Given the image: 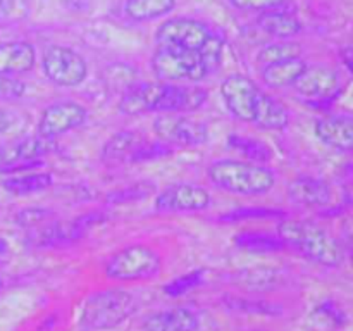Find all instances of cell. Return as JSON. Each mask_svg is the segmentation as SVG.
<instances>
[{
	"mask_svg": "<svg viewBox=\"0 0 353 331\" xmlns=\"http://www.w3.org/2000/svg\"><path fill=\"white\" fill-rule=\"evenodd\" d=\"M278 234L286 247L293 248L309 261L326 268H336L343 259L340 245L314 221L283 219L278 226Z\"/></svg>",
	"mask_w": 353,
	"mask_h": 331,
	"instance_id": "1",
	"label": "cell"
},
{
	"mask_svg": "<svg viewBox=\"0 0 353 331\" xmlns=\"http://www.w3.org/2000/svg\"><path fill=\"white\" fill-rule=\"evenodd\" d=\"M209 179L219 190L241 197H261L276 185V174L264 164L221 159L209 166Z\"/></svg>",
	"mask_w": 353,
	"mask_h": 331,
	"instance_id": "2",
	"label": "cell"
},
{
	"mask_svg": "<svg viewBox=\"0 0 353 331\" xmlns=\"http://www.w3.org/2000/svg\"><path fill=\"white\" fill-rule=\"evenodd\" d=\"M137 310V300L123 288H103L90 293L81 303L78 326L83 331H107L126 323Z\"/></svg>",
	"mask_w": 353,
	"mask_h": 331,
	"instance_id": "3",
	"label": "cell"
},
{
	"mask_svg": "<svg viewBox=\"0 0 353 331\" xmlns=\"http://www.w3.org/2000/svg\"><path fill=\"white\" fill-rule=\"evenodd\" d=\"M162 255L154 247L145 243H133L114 252L103 265L107 279L119 283L147 281L157 278L162 271Z\"/></svg>",
	"mask_w": 353,
	"mask_h": 331,
	"instance_id": "4",
	"label": "cell"
},
{
	"mask_svg": "<svg viewBox=\"0 0 353 331\" xmlns=\"http://www.w3.org/2000/svg\"><path fill=\"white\" fill-rule=\"evenodd\" d=\"M150 64L159 81H202L207 78L199 50L172 47V45H159V48L152 55Z\"/></svg>",
	"mask_w": 353,
	"mask_h": 331,
	"instance_id": "5",
	"label": "cell"
},
{
	"mask_svg": "<svg viewBox=\"0 0 353 331\" xmlns=\"http://www.w3.org/2000/svg\"><path fill=\"white\" fill-rule=\"evenodd\" d=\"M41 68L45 76L54 85L72 88L81 85L88 76L86 61L76 50L62 45H48L41 55Z\"/></svg>",
	"mask_w": 353,
	"mask_h": 331,
	"instance_id": "6",
	"label": "cell"
},
{
	"mask_svg": "<svg viewBox=\"0 0 353 331\" xmlns=\"http://www.w3.org/2000/svg\"><path fill=\"white\" fill-rule=\"evenodd\" d=\"M154 131L159 140L171 147H199L209 140V128L203 121L176 112L155 117Z\"/></svg>",
	"mask_w": 353,
	"mask_h": 331,
	"instance_id": "7",
	"label": "cell"
},
{
	"mask_svg": "<svg viewBox=\"0 0 353 331\" xmlns=\"http://www.w3.org/2000/svg\"><path fill=\"white\" fill-rule=\"evenodd\" d=\"M262 90L245 74H230L221 83V95L228 110L241 123H255Z\"/></svg>",
	"mask_w": 353,
	"mask_h": 331,
	"instance_id": "8",
	"label": "cell"
},
{
	"mask_svg": "<svg viewBox=\"0 0 353 331\" xmlns=\"http://www.w3.org/2000/svg\"><path fill=\"white\" fill-rule=\"evenodd\" d=\"M86 117H88V110L79 102L62 100V102L50 103L45 107L38 119V137L54 141L55 138L83 126L86 123Z\"/></svg>",
	"mask_w": 353,
	"mask_h": 331,
	"instance_id": "9",
	"label": "cell"
},
{
	"mask_svg": "<svg viewBox=\"0 0 353 331\" xmlns=\"http://www.w3.org/2000/svg\"><path fill=\"white\" fill-rule=\"evenodd\" d=\"M293 86L299 95L316 106L333 102L341 92L340 76L327 66H307Z\"/></svg>",
	"mask_w": 353,
	"mask_h": 331,
	"instance_id": "10",
	"label": "cell"
},
{
	"mask_svg": "<svg viewBox=\"0 0 353 331\" xmlns=\"http://www.w3.org/2000/svg\"><path fill=\"white\" fill-rule=\"evenodd\" d=\"M212 197L209 190L193 183H176L165 186L155 197L159 212H200L209 209Z\"/></svg>",
	"mask_w": 353,
	"mask_h": 331,
	"instance_id": "11",
	"label": "cell"
},
{
	"mask_svg": "<svg viewBox=\"0 0 353 331\" xmlns=\"http://www.w3.org/2000/svg\"><path fill=\"white\" fill-rule=\"evenodd\" d=\"M210 30L203 23L190 17H172L164 21L155 31V41L159 45L199 50L210 38Z\"/></svg>",
	"mask_w": 353,
	"mask_h": 331,
	"instance_id": "12",
	"label": "cell"
},
{
	"mask_svg": "<svg viewBox=\"0 0 353 331\" xmlns=\"http://www.w3.org/2000/svg\"><path fill=\"white\" fill-rule=\"evenodd\" d=\"M165 81L133 83L124 88L117 109L126 116H140L147 112H162L165 95Z\"/></svg>",
	"mask_w": 353,
	"mask_h": 331,
	"instance_id": "13",
	"label": "cell"
},
{
	"mask_svg": "<svg viewBox=\"0 0 353 331\" xmlns=\"http://www.w3.org/2000/svg\"><path fill=\"white\" fill-rule=\"evenodd\" d=\"M54 145L52 141L43 138H23L19 141H14L9 147L0 152V166H3V171H21L26 169L40 168L43 166L41 157L50 154Z\"/></svg>",
	"mask_w": 353,
	"mask_h": 331,
	"instance_id": "14",
	"label": "cell"
},
{
	"mask_svg": "<svg viewBox=\"0 0 353 331\" xmlns=\"http://www.w3.org/2000/svg\"><path fill=\"white\" fill-rule=\"evenodd\" d=\"M316 134L324 145L343 154L353 152V117L330 114L316 123Z\"/></svg>",
	"mask_w": 353,
	"mask_h": 331,
	"instance_id": "15",
	"label": "cell"
},
{
	"mask_svg": "<svg viewBox=\"0 0 353 331\" xmlns=\"http://www.w3.org/2000/svg\"><path fill=\"white\" fill-rule=\"evenodd\" d=\"M200 319L190 307H171L148 314L141 323L143 331H196Z\"/></svg>",
	"mask_w": 353,
	"mask_h": 331,
	"instance_id": "16",
	"label": "cell"
},
{
	"mask_svg": "<svg viewBox=\"0 0 353 331\" xmlns=\"http://www.w3.org/2000/svg\"><path fill=\"white\" fill-rule=\"evenodd\" d=\"M140 131L124 130L117 131L116 134L105 141L102 148V161L105 164H133V159L137 152L140 150L141 145L147 141Z\"/></svg>",
	"mask_w": 353,
	"mask_h": 331,
	"instance_id": "17",
	"label": "cell"
},
{
	"mask_svg": "<svg viewBox=\"0 0 353 331\" xmlns=\"http://www.w3.org/2000/svg\"><path fill=\"white\" fill-rule=\"evenodd\" d=\"M288 197L299 205L324 207L333 200V190L324 179L300 176L288 185Z\"/></svg>",
	"mask_w": 353,
	"mask_h": 331,
	"instance_id": "18",
	"label": "cell"
},
{
	"mask_svg": "<svg viewBox=\"0 0 353 331\" xmlns=\"http://www.w3.org/2000/svg\"><path fill=\"white\" fill-rule=\"evenodd\" d=\"M37 64V50L30 41L14 40L0 43V74L28 72Z\"/></svg>",
	"mask_w": 353,
	"mask_h": 331,
	"instance_id": "19",
	"label": "cell"
},
{
	"mask_svg": "<svg viewBox=\"0 0 353 331\" xmlns=\"http://www.w3.org/2000/svg\"><path fill=\"white\" fill-rule=\"evenodd\" d=\"M257 24L262 31L274 38H293L302 31V21L292 12H285V10L268 9L257 17Z\"/></svg>",
	"mask_w": 353,
	"mask_h": 331,
	"instance_id": "20",
	"label": "cell"
},
{
	"mask_svg": "<svg viewBox=\"0 0 353 331\" xmlns=\"http://www.w3.org/2000/svg\"><path fill=\"white\" fill-rule=\"evenodd\" d=\"M307 62L300 57H290L285 61L272 62L262 69V81L271 88H285L293 85L305 71Z\"/></svg>",
	"mask_w": 353,
	"mask_h": 331,
	"instance_id": "21",
	"label": "cell"
},
{
	"mask_svg": "<svg viewBox=\"0 0 353 331\" xmlns=\"http://www.w3.org/2000/svg\"><path fill=\"white\" fill-rule=\"evenodd\" d=\"M254 124L261 130L281 131L290 124V112L285 103L279 102L278 99L271 97L269 93L262 92Z\"/></svg>",
	"mask_w": 353,
	"mask_h": 331,
	"instance_id": "22",
	"label": "cell"
},
{
	"mask_svg": "<svg viewBox=\"0 0 353 331\" xmlns=\"http://www.w3.org/2000/svg\"><path fill=\"white\" fill-rule=\"evenodd\" d=\"M54 185V178L50 172H21V174L10 176L2 181L3 190L17 197L33 195L48 190Z\"/></svg>",
	"mask_w": 353,
	"mask_h": 331,
	"instance_id": "23",
	"label": "cell"
},
{
	"mask_svg": "<svg viewBox=\"0 0 353 331\" xmlns=\"http://www.w3.org/2000/svg\"><path fill=\"white\" fill-rule=\"evenodd\" d=\"M233 241L241 250L252 252V254H276L286 248L279 234L264 233V231H241L233 238Z\"/></svg>",
	"mask_w": 353,
	"mask_h": 331,
	"instance_id": "24",
	"label": "cell"
},
{
	"mask_svg": "<svg viewBox=\"0 0 353 331\" xmlns=\"http://www.w3.org/2000/svg\"><path fill=\"white\" fill-rule=\"evenodd\" d=\"M174 7L176 0H126L124 2V14L130 19L145 23V21L165 16Z\"/></svg>",
	"mask_w": 353,
	"mask_h": 331,
	"instance_id": "25",
	"label": "cell"
},
{
	"mask_svg": "<svg viewBox=\"0 0 353 331\" xmlns=\"http://www.w3.org/2000/svg\"><path fill=\"white\" fill-rule=\"evenodd\" d=\"M228 145L238 154L243 155L250 162L255 164H268L272 159V148L262 140L254 137H241V134H230L228 137Z\"/></svg>",
	"mask_w": 353,
	"mask_h": 331,
	"instance_id": "26",
	"label": "cell"
},
{
	"mask_svg": "<svg viewBox=\"0 0 353 331\" xmlns=\"http://www.w3.org/2000/svg\"><path fill=\"white\" fill-rule=\"evenodd\" d=\"M281 274L276 269H254V271H245L243 276H238V285L252 292H265V290H274L279 286Z\"/></svg>",
	"mask_w": 353,
	"mask_h": 331,
	"instance_id": "27",
	"label": "cell"
},
{
	"mask_svg": "<svg viewBox=\"0 0 353 331\" xmlns=\"http://www.w3.org/2000/svg\"><path fill=\"white\" fill-rule=\"evenodd\" d=\"M150 193H155V185L150 181H138L134 185L123 186L119 190H114L105 197V202L110 205H119V203L137 202V200L147 199Z\"/></svg>",
	"mask_w": 353,
	"mask_h": 331,
	"instance_id": "28",
	"label": "cell"
},
{
	"mask_svg": "<svg viewBox=\"0 0 353 331\" xmlns=\"http://www.w3.org/2000/svg\"><path fill=\"white\" fill-rule=\"evenodd\" d=\"M223 54H224L223 38L216 37V34H210L209 40L199 48L200 61H202V66L203 69H205L207 76L219 71L221 64H223Z\"/></svg>",
	"mask_w": 353,
	"mask_h": 331,
	"instance_id": "29",
	"label": "cell"
},
{
	"mask_svg": "<svg viewBox=\"0 0 353 331\" xmlns=\"http://www.w3.org/2000/svg\"><path fill=\"white\" fill-rule=\"evenodd\" d=\"M285 212L278 209H269V207H245V209L231 210V212L221 216L224 223H240V221H265V219H281Z\"/></svg>",
	"mask_w": 353,
	"mask_h": 331,
	"instance_id": "30",
	"label": "cell"
},
{
	"mask_svg": "<svg viewBox=\"0 0 353 331\" xmlns=\"http://www.w3.org/2000/svg\"><path fill=\"white\" fill-rule=\"evenodd\" d=\"M300 48L299 43H293V41H278V43H271L265 45L257 55V61L261 64L268 66L272 64V62L278 61H285V59L290 57H300Z\"/></svg>",
	"mask_w": 353,
	"mask_h": 331,
	"instance_id": "31",
	"label": "cell"
},
{
	"mask_svg": "<svg viewBox=\"0 0 353 331\" xmlns=\"http://www.w3.org/2000/svg\"><path fill=\"white\" fill-rule=\"evenodd\" d=\"M55 221V212L45 207H28L16 214V224L24 230H34Z\"/></svg>",
	"mask_w": 353,
	"mask_h": 331,
	"instance_id": "32",
	"label": "cell"
},
{
	"mask_svg": "<svg viewBox=\"0 0 353 331\" xmlns=\"http://www.w3.org/2000/svg\"><path fill=\"white\" fill-rule=\"evenodd\" d=\"M203 281V271L202 269H196V271H190L186 274L178 276L176 279L169 281L164 286V293L168 297H181L185 293L192 292L196 286H200V283Z\"/></svg>",
	"mask_w": 353,
	"mask_h": 331,
	"instance_id": "33",
	"label": "cell"
},
{
	"mask_svg": "<svg viewBox=\"0 0 353 331\" xmlns=\"http://www.w3.org/2000/svg\"><path fill=\"white\" fill-rule=\"evenodd\" d=\"M226 305L230 309L241 310V312H254V314H265V316H274V314L281 312L279 307L274 303L262 302V300H250V299H241V297H228L224 299Z\"/></svg>",
	"mask_w": 353,
	"mask_h": 331,
	"instance_id": "34",
	"label": "cell"
},
{
	"mask_svg": "<svg viewBox=\"0 0 353 331\" xmlns=\"http://www.w3.org/2000/svg\"><path fill=\"white\" fill-rule=\"evenodd\" d=\"M26 92V85L14 76L0 74V100H16Z\"/></svg>",
	"mask_w": 353,
	"mask_h": 331,
	"instance_id": "35",
	"label": "cell"
},
{
	"mask_svg": "<svg viewBox=\"0 0 353 331\" xmlns=\"http://www.w3.org/2000/svg\"><path fill=\"white\" fill-rule=\"evenodd\" d=\"M230 2L241 10H268L281 6L285 0H230Z\"/></svg>",
	"mask_w": 353,
	"mask_h": 331,
	"instance_id": "36",
	"label": "cell"
},
{
	"mask_svg": "<svg viewBox=\"0 0 353 331\" xmlns=\"http://www.w3.org/2000/svg\"><path fill=\"white\" fill-rule=\"evenodd\" d=\"M10 126H12V116L9 112H6V110L0 109V134L6 133Z\"/></svg>",
	"mask_w": 353,
	"mask_h": 331,
	"instance_id": "37",
	"label": "cell"
},
{
	"mask_svg": "<svg viewBox=\"0 0 353 331\" xmlns=\"http://www.w3.org/2000/svg\"><path fill=\"white\" fill-rule=\"evenodd\" d=\"M341 61H343V64L353 72V45L345 47L343 50H341Z\"/></svg>",
	"mask_w": 353,
	"mask_h": 331,
	"instance_id": "38",
	"label": "cell"
},
{
	"mask_svg": "<svg viewBox=\"0 0 353 331\" xmlns=\"http://www.w3.org/2000/svg\"><path fill=\"white\" fill-rule=\"evenodd\" d=\"M12 3L14 0H0V19L9 16L10 9H12Z\"/></svg>",
	"mask_w": 353,
	"mask_h": 331,
	"instance_id": "39",
	"label": "cell"
},
{
	"mask_svg": "<svg viewBox=\"0 0 353 331\" xmlns=\"http://www.w3.org/2000/svg\"><path fill=\"white\" fill-rule=\"evenodd\" d=\"M7 248H9V245H7V241L3 240L2 237H0V255H2V254H6V252H7Z\"/></svg>",
	"mask_w": 353,
	"mask_h": 331,
	"instance_id": "40",
	"label": "cell"
},
{
	"mask_svg": "<svg viewBox=\"0 0 353 331\" xmlns=\"http://www.w3.org/2000/svg\"><path fill=\"white\" fill-rule=\"evenodd\" d=\"M350 261H352V268H353V247H352V252H350Z\"/></svg>",
	"mask_w": 353,
	"mask_h": 331,
	"instance_id": "41",
	"label": "cell"
},
{
	"mask_svg": "<svg viewBox=\"0 0 353 331\" xmlns=\"http://www.w3.org/2000/svg\"><path fill=\"white\" fill-rule=\"evenodd\" d=\"M2 286H3V281H2V278H0V290H2Z\"/></svg>",
	"mask_w": 353,
	"mask_h": 331,
	"instance_id": "42",
	"label": "cell"
}]
</instances>
